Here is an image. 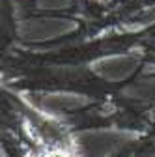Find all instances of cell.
Here are the masks:
<instances>
[{"label":"cell","mask_w":155,"mask_h":157,"mask_svg":"<svg viewBox=\"0 0 155 157\" xmlns=\"http://www.w3.org/2000/svg\"><path fill=\"white\" fill-rule=\"evenodd\" d=\"M127 94H133L134 97H140L146 101H155V82H142L138 86H134L131 90H127Z\"/></svg>","instance_id":"cell-4"},{"label":"cell","mask_w":155,"mask_h":157,"mask_svg":"<svg viewBox=\"0 0 155 157\" xmlns=\"http://www.w3.org/2000/svg\"><path fill=\"white\" fill-rule=\"evenodd\" d=\"M97 71L105 77L110 78V81H118V78H123L131 73L133 69V62L127 60V58H110V60H103L97 66Z\"/></svg>","instance_id":"cell-2"},{"label":"cell","mask_w":155,"mask_h":157,"mask_svg":"<svg viewBox=\"0 0 155 157\" xmlns=\"http://www.w3.org/2000/svg\"><path fill=\"white\" fill-rule=\"evenodd\" d=\"M86 103H88L86 97L77 94H52L43 99V105L51 110H69V109L82 107Z\"/></svg>","instance_id":"cell-3"},{"label":"cell","mask_w":155,"mask_h":157,"mask_svg":"<svg viewBox=\"0 0 155 157\" xmlns=\"http://www.w3.org/2000/svg\"><path fill=\"white\" fill-rule=\"evenodd\" d=\"M123 140L125 135L112 133V131H88V133H81L79 139H77L82 157H107Z\"/></svg>","instance_id":"cell-1"}]
</instances>
